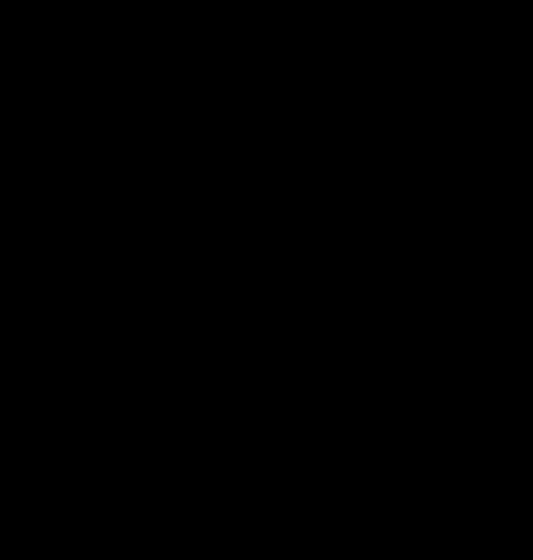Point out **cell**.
Segmentation results:
<instances>
[{
	"instance_id": "6da1fadb",
	"label": "cell",
	"mask_w": 533,
	"mask_h": 560,
	"mask_svg": "<svg viewBox=\"0 0 533 560\" xmlns=\"http://www.w3.org/2000/svg\"><path fill=\"white\" fill-rule=\"evenodd\" d=\"M11 377H16V350H11V346H0V388H5Z\"/></svg>"
}]
</instances>
